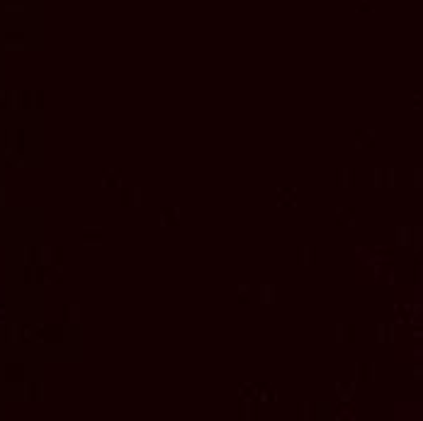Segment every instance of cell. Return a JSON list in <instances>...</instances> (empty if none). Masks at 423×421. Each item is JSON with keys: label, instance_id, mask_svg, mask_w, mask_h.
I'll return each instance as SVG.
<instances>
[{"label": "cell", "instance_id": "3957f363", "mask_svg": "<svg viewBox=\"0 0 423 421\" xmlns=\"http://www.w3.org/2000/svg\"><path fill=\"white\" fill-rule=\"evenodd\" d=\"M297 263L304 266V268L314 266V263H316V248H314V246H299V248H297Z\"/></svg>", "mask_w": 423, "mask_h": 421}, {"label": "cell", "instance_id": "ba28073f", "mask_svg": "<svg viewBox=\"0 0 423 421\" xmlns=\"http://www.w3.org/2000/svg\"><path fill=\"white\" fill-rule=\"evenodd\" d=\"M355 378L360 382H372L375 380V366L372 363H358L355 366Z\"/></svg>", "mask_w": 423, "mask_h": 421}, {"label": "cell", "instance_id": "8fae6325", "mask_svg": "<svg viewBox=\"0 0 423 421\" xmlns=\"http://www.w3.org/2000/svg\"><path fill=\"white\" fill-rule=\"evenodd\" d=\"M260 302L263 304H273L275 302V288L273 285H263L260 288Z\"/></svg>", "mask_w": 423, "mask_h": 421}, {"label": "cell", "instance_id": "30bf717a", "mask_svg": "<svg viewBox=\"0 0 423 421\" xmlns=\"http://www.w3.org/2000/svg\"><path fill=\"white\" fill-rule=\"evenodd\" d=\"M297 409H299V412H297V416H299V419H314V416H316V406H314L312 402L299 404Z\"/></svg>", "mask_w": 423, "mask_h": 421}, {"label": "cell", "instance_id": "7a4b0ae2", "mask_svg": "<svg viewBox=\"0 0 423 421\" xmlns=\"http://www.w3.org/2000/svg\"><path fill=\"white\" fill-rule=\"evenodd\" d=\"M377 144V134L372 129H358L355 132V146L358 148H372Z\"/></svg>", "mask_w": 423, "mask_h": 421}, {"label": "cell", "instance_id": "8992f818", "mask_svg": "<svg viewBox=\"0 0 423 421\" xmlns=\"http://www.w3.org/2000/svg\"><path fill=\"white\" fill-rule=\"evenodd\" d=\"M336 185L338 188H353L355 185V170L353 168H338L336 170Z\"/></svg>", "mask_w": 423, "mask_h": 421}, {"label": "cell", "instance_id": "5bb4252c", "mask_svg": "<svg viewBox=\"0 0 423 421\" xmlns=\"http://www.w3.org/2000/svg\"><path fill=\"white\" fill-rule=\"evenodd\" d=\"M385 185H394V170L385 168Z\"/></svg>", "mask_w": 423, "mask_h": 421}, {"label": "cell", "instance_id": "9c48e42d", "mask_svg": "<svg viewBox=\"0 0 423 421\" xmlns=\"http://www.w3.org/2000/svg\"><path fill=\"white\" fill-rule=\"evenodd\" d=\"M251 300H253V288L251 285H241L236 290V302L239 304H251Z\"/></svg>", "mask_w": 423, "mask_h": 421}, {"label": "cell", "instance_id": "5b68a950", "mask_svg": "<svg viewBox=\"0 0 423 421\" xmlns=\"http://www.w3.org/2000/svg\"><path fill=\"white\" fill-rule=\"evenodd\" d=\"M355 214L358 212L353 207H338L336 210V224L338 226H353L355 224Z\"/></svg>", "mask_w": 423, "mask_h": 421}, {"label": "cell", "instance_id": "277c9868", "mask_svg": "<svg viewBox=\"0 0 423 421\" xmlns=\"http://www.w3.org/2000/svg\"><path fill=\"white\" fill-rule=\"evenodd\" d=\"M180 207H166V210H161V224L163 226H178L180 224Z\"/></svg>", "mask_w": 423, "mask_h": 421}, {"label": "cell", "instance_id": "7c38bea8", "mask_svg": "<svg viewBox=\"0 0 423 421\" xmlns=\"http://www.w3.org/2000/svg\"><path fill=\"white\" fill-rule=\"evenodd\" d=\"M336 390H338V397H341V400H350V397H353V392H355V387L348 384V382H338V384H336Z\"/></svg>", "mask_w": 423, "mask_h": 421}, {"label": "cell", "instance_id": "9a60e30c", "mask_svg": "<svg viewBox=\"0 0 423 421\" xmlns=\"http://www.w3.org/2000/svg\"><path fill=\"white\" fill-rule=\"evenodd\" d=\"M414 108H423V92H416V95H414Z\"/></svg>", "mask_w": 423, "mask_h": 421}, {"label": "cell", "instance_id": "6da1fadb", "mask_svg": "<svg viewBox=\"0 0 423 421\" xmlns=\"http://www.w3.org/2000/svg\"><path fill=\"white\" fill-rule=\"evenodd\" d=\"M297 202H299V192H297V188L282 185V188H277V190H275V204H277V207L287 210V207H297Z\"/></svg>", "mask_w": 423, "mask_h": 421}, {"label": "cell", "instance_id": "52a82bcc", "mask_svg": "<svg viewBox=\"0 0 423 421\" xmlns=\"http://www.w3.org/2000/svg\"><path fill=\"white\" fill-rule=\"evenodd\" d=\"M336 341L338 344H353L355 341V326L353 324H338L336 326Z\"/></svg>", "mask_w": 423, "mask_h": 421}, {"label": "cell", "instance_id": "4fadbf2b", "mask_svg": "<svg viewBox=\"0 0 423 421\" xmlns=\"http://www.w3.org/2000/svg\"><path fill=\"white\" fill-rule=\"evenodd\" d=\"M353 412H355L353 404H338V414H336V416H338V419H348V416L353 419V416H355Z\"/></svg>", "mask_w": 423, "mask_h": 421}, {"label": "cell", "instance_id": "2e32d148", "mask_svg": "<svg viewBox=\"0 0 423 421\" xmlns=\"http://www.w3.org/2000/svg\"><path fill=\"white\" fill-rule=\"evenodd\" d=\"M416 176H419V185H423V170H419Z\"/></svg>", "mask_w": 423, "mask_h": 421}]
</instances>
